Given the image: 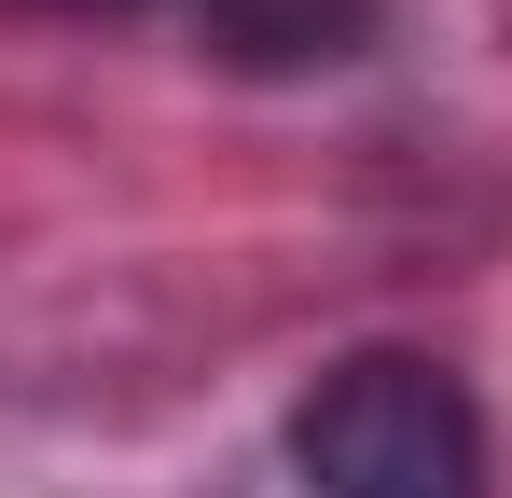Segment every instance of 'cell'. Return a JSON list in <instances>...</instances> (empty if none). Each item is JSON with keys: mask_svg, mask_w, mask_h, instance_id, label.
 <instances>
[{"mask_svg": "<svg viewBox=\"0 0 512 498\" xmlns=\"http://www.w3.org/2000/svg\"><path fill=\"white\" fill-rule=\"evenodd\" d=\"M305 498H485V415L429 346H360L291 402Z\"/></svg>", "mask_w": 512, "mask_h": 498, "instance_id": "obj_1", "label": "cell"}, {"mask_svg": "<svg viewBox=\"0 0 512 498\" xmlns=\"http://www.w3.org/2000/svg\"><path fill=\"white\" fill-rule=\"evenodd\" d=\"M208 28L236 56H346L374 28V0H208Z\"/></svg>", "mask_w": 512, "mask_h": 498, "instance_id": "obj_2", "label": "cell"}, {"mask_svg": "<svg viewBox=\"0 0 512 498\" xmlns=\"http://www.w3.org/2000/svg\"><path fill=\"white\" fill-rule=\"evenodd\" d=\"M84 14H125V0H84Z\"/></svg>", "mask_w": 512, "mask_h": 498, "instance_id": "obj_3", "label": "cell"}]
</instances>
